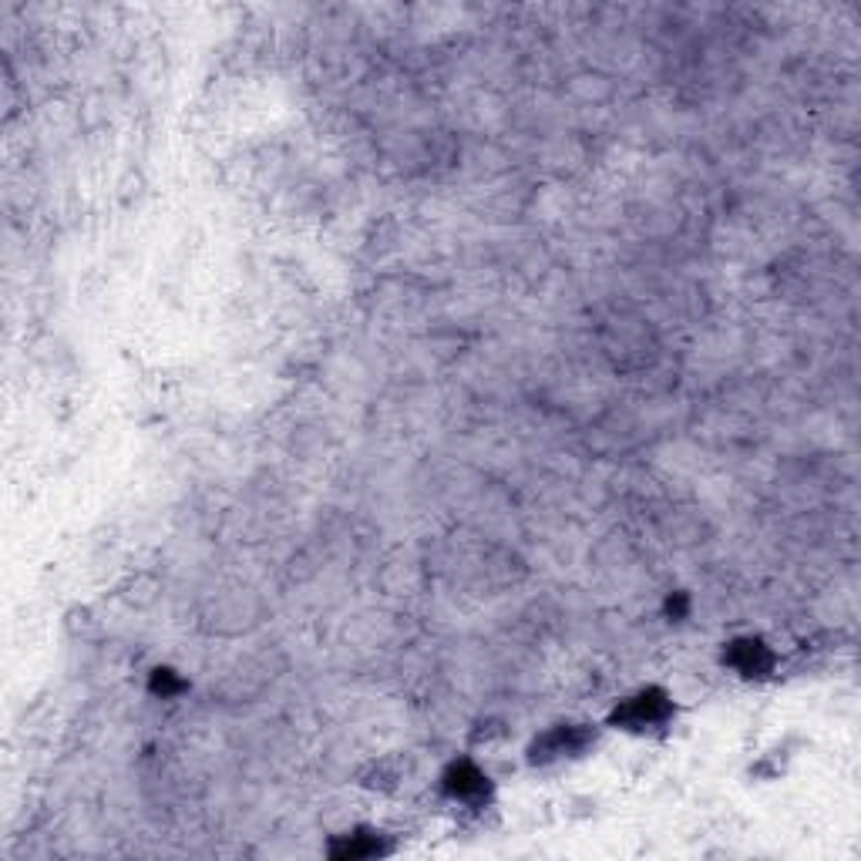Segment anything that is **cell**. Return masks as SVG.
<instances>
[{
  "label": "cell",
  "instance_id": "obj_3",
  "mask_svg": "<svg viewBox=\"0 0 861 861\" xmlns=\"http://www.w3.org/2000/svg\"><path fill=\"white\" fill-rule=\"evenodd\" d=\"M444 788H447V795H452L455 801L475 804V801L484 798V791H489V777H484L475 764L462 761V764H455L452 771L444 774Z\"/></svg>",
  "mask_w": 861,
  "mask_h": 861
},
{
  "label": "cell",
  "instance_id": "obj_1",
  "mask_svg": "<svg viewBox=\"0 0 861 861\" xmlns=\"http://www.w3.org/2000/svg\"><path fill=\"white\" fill-rule=\"evenodd\" d=\"M673 717V700L663 690H640L636 697L623 700L613 714V724L623 730H653Z\"/></svg>",
  "mask_w": 861,
  "mask_h": 861
},
{
  "label": "cell",
  "instance_id": "obj_4",
  "mask_svg": "<svg viewBox=\"0 0 861 861\" xmlns=\"http://www.w3.org/2000/svg\"><path fill=\"white\" fill-rule=\"evenodd\" d=\"M730 663L743 677H764L771 669V650L761 640H737L730 647Z\"/></svg>",
  "mask_w": 861,
  "mask_h": 861
},
{
  "label": "cell",
  "instance_id": "obj_2",
  "mask_svg": "<svg viewBox=\"0 0 861 861\" xmlns=\"http://www.w3.org/2000/svg\"><path fill=\"white\" fill-rule=\"evenodd\" d=\"M592 734L576 724H558L549 734H542L532 747V761H558V758H576L589 747Z\"/></svg>",
  "mask_w": 861,
  "mask_h": 861
}]
</instances>
